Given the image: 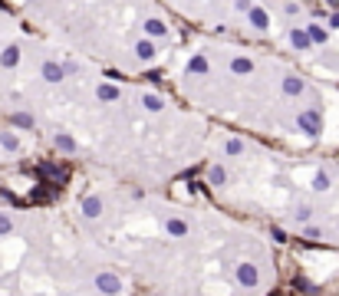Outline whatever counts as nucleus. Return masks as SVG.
Returning <instances> with one entry per match:
<instances>
[{
	"label": "nucleus",
	"mask_w": 339,
	"mask_h": 296,
	"mask_svg": "<svg viewBox=\"0 0 339 296\" xmlns=\"http://www.w3.org/2000/svg\"><path fill=\"white\" fill-rule=\"evenodd\" d=\"M0 145H4L7 152H17V148H20V142H17V135H13V132H4V135H0Z\"/></svg>",
	"instance_id": "a211bd4d"
},
{
	"label": "nucleus",
	"mask_w": 339,
	"mask_h": 296,
	"mask_svg": "<svg viewBox=\"0 0 339 296\" xmlns=\"http://www.w3.org/2000/svg\"><path fill=\"white\" fill-rule=\"evenodd\" d=\"M145 33L148 37H155V40H162V37H168V26H165V20H145Z\"/></svg>",
	"instance_id": "423d86ee"
},
{
	"label": "nucleus",
	"mask_w": 339,
	"mask_h": 296,
	"mask_svg": "<svg viewBox=\"0 0 339 296\" xmlns=\"http://www.w3.org/2000/svg\"><path fill=\"white\" fill-rule=\"evenodd\" d=\"M326 4H329V7H339V0H326Z\"/></svg>",
	"instance_id": "7c9ffc66"
},
{
	"label": "nucleus",
	"mask_w": 339,
	"mask_h": 296,
	"mask_svg": "<svg viewBox=\"0 0 339 296\" xmlns=\"http://www.w3.org/2000/svg\"><path fill=\"white\" fill-rule=\"evenodd\" d=\"M231 69H234L237 76H247V73L254 69V63L247 60V56H237V60H231Z\"/></svg>",
	"instance_id": "2eb2a0df"
},
{
	"label": "nucleus",
	"mask_w": 339,
	"mask_h": 296,
	"mask_svg": "<svg viewBox=\"0 0 339 296\" xmlns=\"http://www.w3.org/2000/svg\"><path fill=\"white\" fill-rule=\"evenodd\" d=\"M326 188H329V174L320 171V174L313 178V191H326Z\"/></svg>",
	"instance_id": "4be33fe9"
},
{
	"label": "nucleus",
	"mask_w": 339,
	"mask_h": 296,
	"mask_svg": "<svg viewBox=\"0 0 339 296\" xmlns=\"http://www.w3.org/2000/svg\"><path fill=\"white\" fill-rule=\"evenodd\" d=\"M283 93H287V96H300V93H303V79L287 76V79H283Z\"/></svg>",
	"instance_id": "4468645a"
},
{
	"label": "nucleus",
	"mask_w": 339,
	"mask_h": 296,
	"mask_svg": "<svg viewBox=\"0 0 339 296\" xmlns=\"http://www.w3.org/2000/svg\"><path fill=\"white\" fill-rule=\"evenodd\" d=\"M257 280H260V273H257V267H254V263H240L237 267V283L240 286L251 290V286H257Z\"/></svg>",
	"instance_id": "7ed1b4c3"
},
{
	"label": "nucleus",
	"mask_w": 339,
	"mask_h": 296,
	"mask_svg": "<svg viewBox=\"0 0 339 296\" xmlns=\"http://www.w3.org/2000/svg\"><path fill=\"white\" fill-rule=\"evenodd\" d=\"M37 171H40V178H50V185L66 181V168H59V165H40Z\"/></svg>",
	"instance_id": "20e7f679"
},
{
	"label": "nucleus",
	"mask_w": 339,
	"mask_h": 296,
	"mask_svg": "<svg viewBox=\"0 0 339 296\" xmlns=\"http://www.w3.org/2000/svg\"><path fill=\"white\" fill-rule=\"evenodd\" d=\"M17 60H20V49L17 46H7L4 53H0V66H4V69H13V66H17Z\"/></svg>",
	"instance_id": "1a4fd4ad"
},
{
	"label": "nucleus",
	"mask_w": 339,
	"mask_h": 296,
	"mask_svg": "<svg viewBox=\"0 0 339 296\" xmlns=\"http://www.w3.org/2000/svg\"><path fill=\"white\" fill-rule=\"evenodd\" d=\"M96 96H99V102H115V99H119V89L109 86V82H102V86L96 89Z\"/></svg>",
	"instance_id": "f8f14e48"
},
{
	"label": "nucleus",
	"mask_w": 339,
	"mask_h": 296,
	"mask_svg": "<svg viewBox=\"0 0 339 296\" xmlns=\"http://www.w3.org/2000/svg\"><path fill=\"white\" fill-rule=\"evenodd\" d=\"M306 33H310V40H313V43H326V30H323L320 23H313Z\"/></svg>",
	"instance_id": "6ab92c4d"
},
{
	"label": "nucleus",
	"mask_w": 339,
	"mask_h": 296,
	"mask_svg": "<svg viewBox=\"0 0 339 296\" xmlns=\"http://www.w3.org/2000/svg\"><path fill=\"white\" fill-rule=\"evenodd\" d=\"M165 230H168L171 237H184V234H188V224H184V221H178V217H171V221L165 224Z\"/></svg>",
	"instance_id": "ddd939ff"
},
{
	"label": "nucleus",
	"mask_w": 339,
	"mask_h": 296,
	"mask_svg": "<svg viewBox=\"0 0 339 296\" xmlns=\"http://www.w3.org/2000/svg\"><path fill=\"white\" fill-rule=\"evenodd\" d=\"M142 102H145V109H148V112H158V109H165V102H162L158 96H145Z\"/></svg>",
	"instance_id": "412c9836"
},
{
	"label": "nucleus",
	"mask_w": 339,
	"mask_h": 296,
	"mask_svg": "<svg viewBox=\"0 0 339 296\" xmlns=\"http://www.w3.org/2000/svg\"><path fill=\"white\" fill-rule=\"evenodd\" d=\"M310 214H313V208H296V211H293L296 221H310Z\"/></svg>",
	"instance_id": "a878e982"
},
{
	"label": "nucleus",
	"mask_w": 339,
	"mask_h": 296,
	"mask_svg": "<svg viewBox=\"0 0 339 296\" xmlns=\"http://www.w3.org/2000/svg\"><path fill=\"white\" fill-rule=\"evenodd\" d=\"M296 286H300L303 293H313V283H306V280H296Z\"/></svg>",
	"instance_id": "cd10ccee"
},
{
	"label": "nucleus",
	"mask_w": 339,
	"mask_h": 296,
	"mask_svg": "<svg viewBox=\"0 0 339 296\" xmlns=\"http://www.w3.org/2000/svg\"><path fill=\"white\" fill-rule=\"evenodd\" d=\"M207 178H211V185H224V178H227V174H224V168H221V165H214Z\"/></svg>",
	"instance_id": "5701e85b"
},
{
	"label": "nucleus",
	"mask_w": 339,
	"mask_h": 296,
	"mask_svg": "<svg viewBox=\"0 0 339 296\" xmlns=\"http://www.w3.org/2000/svg\"><path fill=\"white\" fill-rule=\"evenodd\" d=\"M329 26H339V13H333V17H329Z\"/></svg>",
	"instance_id": "c756f323"
},
{
	"label": "nucleus",
	"mask_w": 339,
	"mask_h": 296,
	"mask_svg": "<svg viewBox=\"0 0 339 296\" xmlns=\"http://www.w3.org/2000/svg\"><path fill=\"white\" fill-rule=\"evenodd\" d=\"M56 148H63V152H76V142L69 135H63V132H59L56 135Z\"/></svg>",
	"instance_id": "aec40b11"
},
{
	"label": "nucleus",
	"mask_w": 339,
	"mask_h": 296,
	"mask_svg": "<svg viewBox=\"0 0 339 296\" xmlns=\"http://www.w3.org/2000/svg\"><path fill=\"white\" fill-rule=\"evenodd\" d=\"M10 122H13V125H20V129H33V115H26V112H13Z\"/></svg>",
	"instance_id": "f3484780"
},
{
	"label": "nucleus",
	"mask_w": 339,
	"mask_h": 296,
	"mask_svg": "<svg viewBox=\"0 0 339 296\" xmlns=\"http://www.w3.org/2000/svg\"><path fill=\"white\" fill-rule=\"evenodd\" d=\"M40 73H43V79H46V82H59V79H63V76H66V66H59V63L46 60Z\"/></svg>",
	"instance_id": "39448f33"
},
{
	"label": "nucleus",
	"mask_w": 339,
	"mask_h": 296,
	"mask_svg": "<svg viewBox=\"0 0 339 296\" xmlns=\"http://www.w3.org/2000/svg\"><path fill=\"white\" fill-rule=\"evenodd\" d=\"M244 152V142H240V138H231V142H227V155H240Z\"/></svg>",
	"instance_id": "b1692460"
},
{
	"label": "nucleus",
	"mask_w": 339,
	"mask_h": 296,
	"mask_svg": "<svg viewBox=\"0 0 339 296\" xmlns=\"http://www.w3.org/2000/svg\"><path fill=\"white\" fill-rule=\"evenodd\" d=\"M135 53H138V60L151 63V60H155V43H151V40H138V43H135Z\"/></svg>",
	"instance_id": "0eeeda50"
},
{
	"label": "nucleus",
	"mask_w": 339,
	"mask_h": 296,
	"mask_svg": "<svg viewBox=\"0 0 339 296\" xmlns=\"http://www.w3.org/2000/svg\"><path fill=\"white\" fill-rule=\"evenodd\" d=\"M82 214L86 217H99L102 214V197H86V201H82Z\"/></svg>",
	"instance_id": "6e6552de"
},
{
	"label": "nucleus",
	"mask_w": 339,
	"mask_h": 296,
	"mask_svg": "<svg viewBox=\"0 0 339 296\" xmlns=\"http://www.w3.org/2000/svg\"><path fill=\"white\" fill-rule=\"evenodd\" d=\"M251 23L257 26V30H267V26H270V17H267V10H260V7H251Z\"/></svg>",
	"instance_id": "9d476101"
},
{
	"label": "nucleus",
	"mask_w": 339,
	"mask_h": 296,
	"mask_svg": "<svg viewBox=\"0 0 339 296\" xmlns=\"http://www.w3.org/2000/svg\"><path fill=\"white\" fill-rule=\"evenodd\" d=\"M188 73H198V76H204V73H207V60H204V56H191V63H188Z\"/></svg>",
	"instance_id": "dca6fc26"
},
{
	"label": "nucleus",
	"mask_w": 339,
	"mask_h": 296,
	"mask_svg": "<svg viewBox=\"0 0 339 296\" xmlns=\"http://www.w3.org/2000/svg\"><path fill=\"white\" fill-rule=\"evenodd\" d=\"M270 237H273L276 244H283V241H287V237H283V230H280V227H273V230H270Z\"/></svg>",
	"instance_id": "bb28decb"
},
{
	"label": "nucleus",
	"mask_w": 339,
	"mask_h": 296,
	"mask_svg": "<svg viewBox=\"0 0 339 296\" xmlns=\"http://www.w3.org/2000/svg\"><path fill=\"white\" fill-rule=\"evenodd\" d=\"M96 290L106 293V296H115L122 290V280L115 277V273H99V277H96Z\"/></svg>",
	"instance_id": "f03ea898"
},
{
	"label": "nucleus",
	"mask_w": 339,
	"mask_h": 296,
	"mask_svg": "<svg viewBox=\"0 0 339 296\" xmlns=\"http://www.w3.org/2000/svg\"><path fill=\"white\" fill-rule=\"evenodd\" d=\"M10 230H13L10 217H7V214H0V237H7V234H10Z\"/></svg>",
	"instance_id": "393cba45"
},
{
	"label": "nucleus",
	"mask_w": 339,
	"mask_h": 296,
	"mask_svg": "<svg viewBox=\"0 0 339 296\" xmlns=\"http://www.w3.org/2000/svg\"><path fill=\"white\" fill-rule=\"evenodd\" d=\"M306 237H310V241H320L323 234H320V230H316V227H306Z\"/></svg>",
	"instance_id": "c85d7f7f"
},
{
	"label": "nucleus",
	"mask_w": 339,
	"mask_h": 296,
	"mask_svg": "<svg viewBox=\"0 0 339 296\" xmlns=\"http://www.w3.org/2000/svg\"><path fill=\"white\" fill-rule=\"evenodd\" d=\"M296 125H300L306 135H320V132H323V115L316 109H306V112L296 115Z\"/></svg>",
	"instance_id": "f257e3e1"
},
{
	"label": "nucleus",
	"mask_w": 339,
	"mask_h": 296,
	"mask_svg": "<svg viewBox=\"0 0 339 296\" xmlns=\"http://www.w3.org/2000/svg\"><path fill=\"white\" fill-rule=\"evenodd\" d=\"M290 43H293L296 49H310V43H313V40H310L306 30H290Z\"/></svg>",
	"instance_id": "9b49d317"
}]
</instances>
